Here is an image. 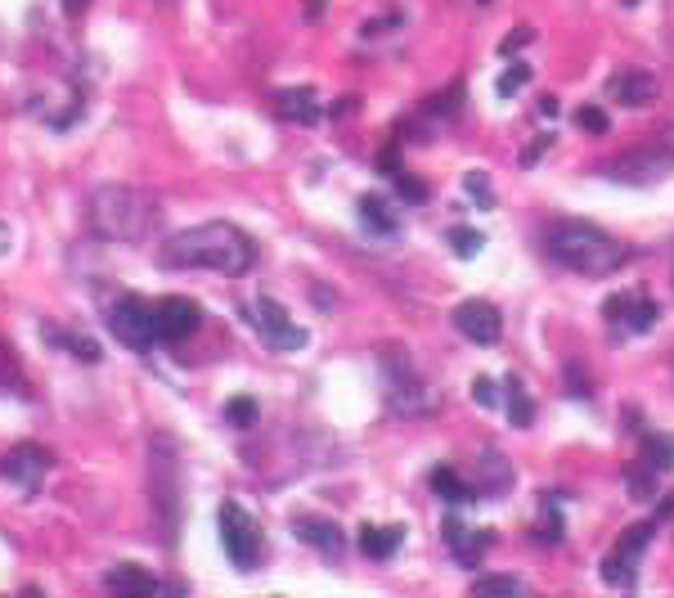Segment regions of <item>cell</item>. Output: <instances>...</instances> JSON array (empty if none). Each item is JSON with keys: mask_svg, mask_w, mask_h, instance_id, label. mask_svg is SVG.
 Wrapping results in <instances>:
<instances>
[{"mask_svg": "<svg viewBox=\"0 0 674 598\" xmlns=\"http://www.w3.org/2000/svg\"><path fill=\"white\" fill-rule=\"evenodd\" d=\"M162 271H217V275H248L256 265V243L248 230L230 221H202L189 230H176L158 248Z\"/></svg>", "mask_w": 674, "mask_h": 598, "instance_id": "6da1fadb", "label": "cell"}, {"mask_svg": "<svg viewBox=\"0 0 674 598\" xmlns=\"http://www.w3.org/2000/svg\"><path fill=\"white\" fill-rule=\"evenodd\" d=\"M91 225L108 243L140 248L162 230V198L145 185H99L91 193Z\"/></svg>", "mask_w": 674, "mask_h": 598, "instance_id": "7a4b0ae2", "label": "cell"}, {"mask_svg": "<svg viewBox=\"0 0 674 598\" xmlns=\"http://www.w3.org/2000/svg\"><path fill=\"white\" fill-rule=\"evenodd\" d=\"M545 252L576 275H617L634 256L621 239H612L607 230H598L589 221H554L545 230Z\"/></svg>", "mask_w": 674, "mask_h": 598, "instance_id": "3957f363", "label": "cell"}, {"mask_svg": "<svg viewBox=\"0 0 674 598\" xmlns=\"http://www.w3.org/2000/svg\"><path fill=\"white\" fill-rule=\"evenodd\" d=\"M149 504H154V531L158 545H171L180 531V508H185V486H180V454L171 437H154L149 441Z\"/></svg>", "mask_w": 674, "mask_h": 598, "instance_id": "277c9868", "label": "cell"}, {"mask_svg": "<svg viewBox=\"0 0 674 598\" xmlns=\"http://www.w3.org/2000/svg\"><path fill=\"white\" fill-rule=\"evenodd\" d=\"M593 171L602 180H617V185H661L665 176H674V126H665L652 145L625 149L617 158L598 162Z\"/></svg>", "mask_w": 674, "mask_h": 598, "instance_id": "5b68a950", "label": "cell"}, {"mask_svg": "<svg viewBox=\"0 0 674 598\" xmlns=\"http://www.w3.org/2000/svg\"><path fill=\"white\" fill-rule=\"evenodd\" d=\"M217 526H221V549H225V558H230L239 571H256V567L265 563V536H261L256 517H252L243 504L225 500L221 513H217Z\"/></svg>", "mask_w": 674, "mask_h": 598, "instance_id": "8992f818", "label": "cell"}, {"mask_svg": "<svg viewBox=\"0 0 674 598\" xmlns=\"http://www.w3.org/2000/svg\"><path fill=\"white\" fill-rule=\"evenodd\" d=\"M382 382H387V406L396 415H423V410H432V391L414 374L404 347H382Z\"/></svg>", "mask_w": 674, "mask_h": 598, "instance_id": "52a82bcc", "label": "cell"}, {"mask_svg": "<svg viewBox=\"0 0 674 598\" xmlns=\"http://www.w3.org/2000/svg\"><path fill=\"white\" fill-rule=\"evenodd\" d=\"M108 328H113V338L130 352H149L158 343V324H154V302L149 297H117L113 311H108Z\"/></svg>", "mask_w": 674, "mask_h": 598, "instance_id": "ba28073f", "label": "cell"}, {"mask_svg": "<svg viewBox=\"0 0 674 598\" xmlns=\"http://www.w3.org/2000/svg\"><path fill=\"white\" fill-rule=\"evenodd\" d=\"M243 319L261 334V343L270 352H302L306 347V328L288 319V311L275 297H256L252 306H243Z\"/></svg>", "mask_w": 674, "mask_h": 598, "instance_id": "9c48e42d", "label": "cell"}, {"mask_svg": "<svg viewBox=\"0 0 674 598\" xmlns=\"http://www.w3.org/2000/svg\"><path fill=\"white\" fill-rule=\"evenodd\" d=\"M652 531H656V522H634V526H625L621 531V541H617V549L602 558V580L607 585H617V589H630L634 580H639V558H643V549L652 545Z\"/></svg>", "mask_w": 674, "mask_h": 598, "instance_id": "30bf717a", "label": "cell"}, {"mask_svg": "<svg viewBox=\"0 0 674 598\" xmlns=\"http://www.w3.org/2000/svg\"><path fill=\"white\" fill-rule=\"evenodd\" d=\"M50 469H54V454L45 445H32V441L6 450V459H0V478H6L10 486H19L23 495H36Z\"/></svg>", "mask_w": 674, "mask_h": 598, "instance_id": "8fae6325", "label": "cell"}, {"mask_svg": "<svg viewBox=\"0 0 674 598\" xmlns=\"http://www.w3.org/2000/svg\"><path fill=\"white\" fill-rule=\"evenodd\" d=\"M450 319H454L459 334H463L467 343H477V347H491V343H499V334H504V315L495 311V302H482V297L459 302Z\"/></svg>", "mask_w": 674, "mask_h": 598, "instance_id": "7c38bea8", "label": "cell"}, {"mask_svg": "<svg viewBox=\"0 0 674 598\" xmlns=\"http://www.w3.org/2000/svg\"><path fill=\"white\" fill-rule=\"evenodd\" d=\"M154 324H158V343H185L189 334H198L202 306L193 297H158L154 302Z\"/></svg>", "mask_w": 674, "mask_h": 598, "instance_id": "4fadbf2b", "label": "cell"}, {"mask_svg": "<svg viewBox=\"0 0 674 598\" xmlns=\"http://www.w3.org/2000/svg\"><path fill=\"white\" fill-rule=\"evenodd\" d=\"M602 315L612 319L621 334H652L661 311H656V302L647 293H617V297H607Z\"/></svg>", "mask_w": 674, "mask_h": 598, "instance_id": "5bb4252c", "label": "cell"}, {"mask_svg": "<svg viewBox=\"0 0 674 598\" xmlns=\"http://www.w3.org/2000/svg\"><path fill=\"white\" fill-rule=\"evenodd\" d=\"M445 545H450V554H454L463 567H477V563L486 558V549H491V531L450 517V522H445Z\"/></svg>", "mask_w": 674, "mask_h": 598, "instance_id": "9a60e30c", "label": "cell"}, {"mask_svg": "<svg viewBox=\"0 0 674 598\" xmlns=\"http://www.w3.org/2000/svg\"><path fill=\"white\" fill-rule=\"evenodd\" d=\"M104 585L117 589V594H185L180 580H158V576H149V571H140V567H130V563L108 567Z\"/></svg>", "mask_w": 674, "mask_h": 598, "instance_id": "2e32d148", "label": "cell"}, {"mask_svg": "<svg viewBox=\"0 0 674 598\" xmlns=\"http://www.w3.org/2000/svg\"><path fill=\"white\" fill-rule=\"evenodd\" d=\"M293 531H297V541H302V545H310V549H319V554H328V558H337V554L347 549L343 526L328 522V517H310V513H302V517H293Z\"/></svg>", "mask_w": 674, "mask_h": 598, "instance_id": "e0dca14e", "label": "cell"}, {"mask_svg": "<svg viewBox=\"0 0 674 598\" xmlns=\"http://www.w3.org/2000/svg\"><path fill=\"white\" fill-rule=\"evenodd\" d=\"M275 113H280L284 122L315 126V122L324 117V104H319V95H315L310 86H284V91H275Z\"/></svg>", "mask_w": 674, "mask_h": 598, "instance_id": "ac0fdd59", "label": "cell"}, {"mask_svg": "<svg viewBox=\"0 0 674 598\" xmlns=\"http://www.w3.org/2000/svg\"><path fill=\"white\" fill-rule=\"evenodd\" d=\"M656 77L647 73V69H630V73H621L617 82H612V99L617 104H625V108H647V104H656Z\"/></svg>", "mask_w": 674, "mask_h": 598, "instance_id": "d6986e66", "label": "cell"}, {"mask_svg": "<svg viewBox=\"0 0 674 598\" xmlns=\"http://www.w3.org/2000/svg\"><path fill=\"white\" fill-rule=\"evenodd\" d=\"M360 554L365 558H373V563H382V558H391L400 545H404V526H360Z\"/></svg>", "mask_w": 674, "mask_h": 598, "instance_id": "ffe728a7", "label": "cell"}, {"mask_svg": "<svg viewBox=\"0 0 674 598\" xmlns=\"http://www.w3.org/2000/svg\"><path fill=\"white\" fill-rule=\"evenodd\" d=\"M41 334H45L50 347H59V352H67V356H77V360H86V365H99V360H104L99 343L86 338V334H73V328H54V324H45Z\"/></svg>", "mask_w": 674, "mask_h": 598, "instance_id": "44dd1931", "label": "cell"}, {"mask_svg": "<svg viewBox=\"0 0 674 598\" xmlns=\"http://www.w3.org/2000/svg\"><path fill=\"white\" fill-rule=\"evenodd\" d=\"M356 212H360V225H365L369 234H378V239H387V234L400 230V217L391 212V203H387V198H378V193H365Z\"/></svg>", "mask_w": 674, "mask_h": 598, "instance_id": "7402d4cb", "label": "cell"}, {"mask_svg": "<svg viewBox=\"0 0 674 598\" xmlns=\"http://www.w3.org/2000/svg\"><path fill=\"white\" fill-rule=\"evenodd\" d=\"M513 486V469H508V459L504 454H482V482H477V495H504Z\"/></svg>", "mask_w": 674, "mask_h": 598, "instance_id": "603a6c76", "label": "cell"}, {"mask_svg": "<svg viewBox=\"0 0 674 598\" xmlns=\"http://www.w3.org/2000/svg\"><path fill=\"white\" fill-rule=\"evenodd\" d=\"M432 491H436V500H445V504H472V500H477V491H472L454 469H436V473H432Z\"/></svg>", "mask_w": 674, "mask_h": 598, "instance_id": "cb8c5ba5", "label": "cell"}, {"mask_svg": "<svg viewBox=\"0 0 674 598\" xmlns=\"http://www.w3.org/2000/svg\"><path fill=\"white\" fill-rule=\"evenodd\" d=\"M504 410H508L513 428H530V419H535V406H530V396L522 391L517 378H504Z\"/></svg>", "mask_w": 674, "mask_h": 598, "instance_id": "d4e9b609", "label": "cell"}, {"mask_svg": "<svg viewBox=\"0 0 674 598\" xmlns=\"http://www.w3.org/2000/svg\"><path fill=\"white\" fill-rule=\"evenodd\" d=\"M643 463H652L656 473H670V469H674V437L647 432V437H643Z\"/></svg>", "mask_w": 674, "mask_h": 598, "instance_id": "484cf974", "label": "cell"}, {"mask_svg": "<svg viewBox=\"0 0 674 598\" xmlns=\"http://www.w3.org/2000/svg\"><path fill=\"white\" fill-rule=\"evenodd\" d=\"M656 469H652V463H643L639 459V469H630L625 473V486H630V500H656Z\"/></svg>", "mask_w": 674, "mask_h": 598, "instance_id": "4316f807", "label": "cell"}, {"mask_svg": "<svg viewBox=\"0 0 674 598\" xmlns=\"http://www.w3.org/2000/svg\"><path fill=\"white\" fill-rule=\"evenodd\" d=\"M256 415H261V410H256L252 396H230V401H225V423L239 428V432H243V428H256Z\"/></svg>", "mask_w": 674, "mask_h": 598, "instance_id": "83f0119b", "label": "cell"}, {"mask_svg": "<svg viewBox=\"0 0 674 598\" xmlns=\"http://www.w3.org/2000/svg\"><path fill=\"white\" fill-rule=\"evenodd\" d=\"M526 82H530V63H513V69H504V73H499L495 91H499V99H513V95H517Z\"/></svg>", "mask_w": 674, "mask_h": 598, "instance_id": "f1b7e54d", "label": "cell"}, {"mask_svg": "<svg viewBox=\"0 0 674 598\" xmlns=\"http://www.w3.org/2000/svg\"><path fill=\"white\" fill-rule=\"evenodd\" d=\"M472 401H477L482 410H499V406H504V382L477 378V382H472Z\"/></svg>", "mask_w": 674, "mask_h": 598, "instance_id": "f546056e", "label": "cell"}, {"mask_svg": "<svg viewBox=\"0 0 674 598\" xmlns=\"http://www.w3.org/2000/svg\"><path fill=\"white\" fill-rule=\"evenodd\" d=\"M19 396V401H23V396H28V382H23V374L14 369V360L6 356V352H0V396Z\"/></svg>", "mask_w": 674, "mask_h": 598, "instance_id": "4dcf8cb0", "label": "cell"}, {"mask_svg": "<svg viewBox=\"0 0 674 598\" xmlns=\"http://www.w3.org/2000/svg\"><path fill=\"white\" fill-rule=\"evenodd\" d=\"M445 243H450V252H454V256H477L486 239H482L477 230H450V234H445Z\"/></svg>", "mask_w": 674, "mask_h": 598, "instance_id": "1f68e13d", "label": "cell"}, {"mask_svg": "<svg viewBox=\"0 0 674 598\" xmlns=\"http://www.w3.org/2000/svg\"><path fill=\"white\" fill-rule=\"evenodd\" d=\"M472 594H526V580L517 576H482L472 585Z\"/></svg>", "mask_w": 674, "mask_h": 598, "instance_id": "d6a6232c", "label": "cell"}, {"mask_svg": "<svg viewBox=\"0 0 674 598\" xmlns=\"http://www.w3.org/2000/svg\"><path fill=\"white\" fill-rule=\"evenodd\" d=\"M467 193L477 198L482 208H495V193H491V185H486V176H482V171H467Z\"/></svg>", "mask_w": 674, "mask_h": 598, "instance_id": "836d02e7", "label": "cell"}, {"mask_svg": "<svg viewBox=\"0 0 674 598\" xmlns=\"http://www.w3.org/2000/svg\"><path fill=\"white\" fill-rule=\"evenodd\" d=\"M576 122H580L585 130H593V136H602V130H607V113H602V108H593V104H585V108L576 113Z\"/></svg>", "mask_w": 674, "mask_h": 598, "instance_id": "e575fe53", "label": "cell"}, {"mask_svg": "<svg viewBox=\"0 0 674 598\" xmlns=\"http://www.w3.org/2000/svg\"><path fill=\"white\" fill-rule=\"evenodd\" d=\"M562 536V522H558V508H554V495H549V508H545V531H539V541L554 545Z\"/></svg>", "mask_w": 674, "mask_h": 598, "instance_id": "d590c367", "label": "cell"}, {"mask_svg": "<svg viewBox=\"0 0 674 598\" xmlns=\"http://www.w3.org/2000/svg\"><path fill=\"white\" fill-rule=\"evenodd\" d=\"M396 189H400L404 198H428V185H419V180H410V176H404V171L396 176Z\"/></svg>", "mask_w": 674, "mask_h": 598, "instance_id": "8d00e7d4", "label": "cell"}, {"mask_svg": "<svg viewBox=\"0 0 674 598\" xmlns=\"http://www.w3.org/2000/svg\"><path fill=\"white\" fill-rule=\"evenodd\" d=\"M530 36H535V32H530V28H517V32H513V36H508V41H504V54H513V50H517V45H526V41H530Z\"/></svg>", "mask_w": 674, "mask_h": 598, "instance_id": "74e56055", "label": "cell"}, {"mask_svg": "<svg viewBox=\"0 0 674 598\" xmlns=\"http://www.w3.org/2000/svg\"><path fill=\"white\" fill-rule=\"evenodd\" d=\"M360 104H356V95H343V99H337L333 104V117H347V113H356Z\"/></svg>", "mask_w": 674, "mask_h": 598, "instance_id": "f35d334b", "label": "cell"}, {"mask_svg": "<svg viewBox=\"0 0 674 598\" xmlns=\"http://www.w3.org/2000/svg\"><path fill=\"white\" fill-rule=\"evenodd\" d=\"M59 6H63V14H73V19H82V14H86V6H91V0H59Z\"/></svg>", "mask_w": 674, "mask_h": 598, "instance_id": "ab89813d", "label": "cell"}, {"mask_svg": "<svg viewBox=\"0 0 674 598\" xmlns=\"http://www.w3.org/2000/svg\"><path fill=\"white\" fill-rule=\"evenodd\" d=\"M10 243H14V230H10L6 221H0V256H6V252H10Z\"/></svg>", "mask_w": 674, "mask_h": 598, "instance_id": "60d3db41", "label": "cell"}, {"mask_svg": "<svg viewBox=\"0 0 674 598\" xmlns=\"http://www.w3.org/2000/svg\"><path fill=\"white\" fill-rule=\"evenodd\" d=\"M539 113L554 117V113H558V99H554V95H545V99H539Z\"/></svg>", "mask_w": 674, "mask_h": 598, "instance_id": "b9f144b4", "label": "cell"}, {"mask_svg": "<svg viewBox=\"0 0 674 598\" xmlns=\"http://www.w3.org/2000/svg\"><path fill=\"white\" fill-rule=\"evenodd\" d=\"M656 517H674V495H670V500H661V508H656Z\"/></svg>", "mask_w": 674, "mask_h": 598, "instance_id": "7bdbcfd3", "label": "cell"}, {"mask_svg": "<svg viewBox=\"0 0 674 598\" xmlns=\"http://www.w3.org/2000/svg\"><path fill=\"white\" fill-rule=\"evenodd\" d=\"M625 6H639V0H625Z\"/></svg>", "mask_w": 674, "mask_h": 598, "instance_id": "ee69618b", "label": "cell"}]
</instances>
